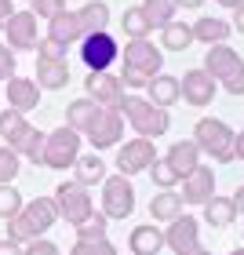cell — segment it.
<instances>
[{
  "instance_id": "603a6c76",
  "label": "cell",
  "mask_w": 244,
  "mask_h": 255,
  "mask_svg": "<svg viewBox=\"0 0 244 255\" xmlns=\"http://www.w3.org/2000/svg\"><path fill=\"white\" fill-rule=\"evenodd\" d=\"M77 26H80V37H88V33H106V26H110V4L88 0V4L77 11Z\"/></svg>"
},
{
  "instance_id": "ee69618b",
  "label": "cell",
  "mask_w": 244,
  "mask_h": 255,
  "mask_svg": "<svg viewBox=\"0 0 244 255\" xmlns=\"http://www.w3.org/2000/svg\"><path fill=\"white\" fill-rule=\"evenodd\" d=\"M15 15V4H11V0H0V29L7 26V18Z\"/></svg>"
},
{
  "instance_id": "816d5d0a",
  "label": "cell",
  "mask_w": 244,
  "mask_h": 255,
  "mask_svg": "<svg viewBox=\"0 0 244 255\" xmlns=\"http://www.w3.org/2000/svg\"><path fill=\"white\" fill-rule=\"evenodd\" d=\"M190 255H212V252H208V248H197V252H190Z\"/></svg>"
},
{
  "instance_id": "8d00e7d4",
  "label": "cell",
  "mask_w": 244,
  "mask_h": 255,
  "mask_svg": "<svg viewBox=\"0 0 244 255\" xmlns=\"http://www.w3.org/2000/svg\"><path fill=\"white\" fill-rule=\"evenodd\" d=\"M26 124H29V121H26V113H18V110H11V106H7V110H0V135H4L7 142H11V138H15Z\"/></svg>"
},
{
  "instance_id": "9a60e30c",
  "label": "cell",
  "mask_w": 244,
  "mask_h": 255,
  "mask_svg": "<svg viewBox=\"0 0 244 255\" xmlns=\"http://www.w3.org/2000/svg\"><path fill=\"white\" fill-rule=\"evenodd\" d=\"M179 88H182V99L190 102V106H208V102L215 99V91H219V84L212 80V73L201 69V66L190 69V73H182Z\"/></svg>"
},
{
  "instance_id": "e575fe53",
  "label": "cell",
  "mask_w": 244,
  "mask_h": 255,
  "mask_svg": "<svg viewBox=\"0 0 244 255\" xmlns=\"http://www.w3.org/2000/svg\"><path fill=\"white\" fill-rule=\"evenodd\" d=\"M69 255H117V245L110 237H95V241H77Z\"/></svg>"
},
{
  "instance_id": "e0dca14e",
  "label": "cell",
  "mask_w": 244,
  "mask_h": 255,
  "mask_svg": "<svg viewBox=\"0 0 244 255\" xmlns=\"http://www.w3.org/2000/svg\"><path fill=\"white\" fill-rule=\"evenodd\" d=\"M4 84H7V106L11 110H18V113L37 110L40 88H37V80H33V77H11V80H4Z\"/></svg>"
},
{
  "instance_id": "52a82bcc",
  "label": "cell",
  "mask_w": 244,
  "mask_h": 255,
  "mask_svg": "<svg viewBox=\"0 0 244 255\" xmlns=\"http://www.w3.org/2000/svg\"><path fill=\"white\" fill-rule=\"evenodd\" d=\"M55 208H59V219H66L73 230L95 212L88 186H80V182H62V186H55Z\"/></svg>"
},
{
  "instance_id": "2e32d148",
  "label": "cell",
  "mask_w": 244,
  "mask_h": 255,
  "mask_svg": "<svg viewBox=\"0 0 244 255\" xmlns=\"http://www.w3.org/2000/svg\"><path fill=\"white\" fill-rule=\"evenodd\" d=\"M241 66H244V59L230 48V44H212V48L204 51V66H201V69L212 73L215 84H223V80L234 73V69H241Z\"/></svg>"
},
{
  "instance_id": "cb8c5ba5",
  "label": "cell",
  "mask_w": 244,
  "mask_h": 255,
  "mask_svg": "<svg viewBox=\"0 0 244 255\" xmlns=\"http://www.w3.org/2000/svg\"><path fill=\"white\" fill-rule=\"evenodd\" d=\"M73 171H77L73 182H80V186H99V182L106 179V160L91 149V153H80L73 160Z\"/></svg>"
},
{
  "instance_id": "f907efd6",
  "label": "cell",
  "mask_w": 244,
  "mask_h": 255,
  "mask_svg": "<svg viewBox=\"0 0 244 255\" xmlns=\"http://www.w3.org/2000/svg\"><path fill=\"white\" fill-rule=\"evenodd\" d=\"M215 4H219V7H230V11H234V7H241V4H244V0H215Z\"/></svg>"
},
{
  "instance_id": "f35d334b",
  "label": "cell",
  "mask_w": 244,
  "mask_h": 255,
  "mask_svg": "<svg viewBox=\"0 0 244 255\" xmlns=\"http://www.w3.org/2000/svg\"><path fill=\"white\" fill-rule=\"evenodd\" d=\"M18 168H22V157L4 142V146H0V182H15Z\"/></svg>"
},
{
  "instance_id": "ba28073f",
  "label": "cell",
  "mask_w": 244,
  "mask_h": 255,
  "mask_svg": "<svg viewBox=\"0 0 244 255\" xmlns=\"http://www.w3.org/2000/svg\"><path fill=\"white\" fill-rule=\"evenodd\" d=\"M84 135H88V142H91L95 153L121 146V138H124V113H121V106H102L99 117L91 121V128Z\"/></svg>"
},
{
  "instance_id": "bcb514c9",
  "label": "cell",
  "mask_w": 244,
  "mask_h": 255,
  "mask_svg": "<svg viewBox=\"0 0 244 255\" xmlns=\"http://www.w3.org/2000/svg\"><path fill=\"white\" fill-rule=\"evenodd\" d=\"M230 26H234L241 37H244V4H241V7H234V22H230Z\"/></svg>"
},
{
  "instance_id": "1f68e13d",
  "label": "cell",
  "mask_w": 244,
  "mask_h": 255,
  "mask_svg": "<svg viewBox=\"0 0 244 255\" xmlns=\"http://www.w3.org/2000/svg\"><path fill=\"white\" fill-rule=\"evenodd\" d=\"M146 11V18H149V26L153 29H164L168 22H175V0H142V4H138Z\"/></svg>"
},
{
  "instance_id": "74e56055",
  "label": "cell",
  "mask_w": 244,
  "mask_h": 255,
  "mask_svg": "<svg viewBox=\"0 0 244 255\" xmlns=\"http://www.w3.org/2000/svg\"><path fill=\"white\" fill-rule=\"evenodd\" d=\"M146 171L153 175V186H160V190H171V186H179V175L168 168V160H164V157H157V160H153V164H149Z\"/></svg>"
},
{
  "instance_id": "7dc6e473",
  "label": "cell",
  "mask_w": 244,
  "mask_h": 255,
  "mask_svg": "<svg viewBox=\"0 0 244 255\" xmlns=\"http://www.w3.org/2000/svg\"><path fill=\"white\" fill-rule=\"evenodd\" d=\"M234 160H244V131L234 135Z\"/></svg>"
},
{
  "instance_id": "d6986e66",
  "label": "cell",
  "mask_w": 244,
  "mask_h": 255,
  "mask_svg": "<svg viewBox=\"0 0 244 255\" xmlns=\"http://www.w3.org/2000/svg\"><path fill=\"white\" fill-rule=\"evenodd\" d=\"M146 99L153 102V106H160V110H168V106H175V102H182L179 77H171V73H157V77L146 84Z\"/></svg>"
},
{
  "instance_id": "3957f363",
  "label": "cell",
  "mask_w": 244,
  "mask_h": 255,
  "mask_svg": "<svg viewBox=\"0 0 244 255\" xmlns=\"http://www.w3.org/2000/svg\"><path fill=\"white\" fill-rule=\"evenodd\" d=\"M121 113H124L127 128H135V135H142V138H160L171 128L168 110L153 106V102L142 99V95H124L121 99Z\"/></svg>"
},
{
  "instance_id": "836d02e7",
  "label": "cell",
  "mask_w": 244,
  "mask_h": 255,
  "mask_svg": "<svg viewBox=\"0 0 244 255\" xmlns=\"http://www.w3.org/2000/svg\"><path fill=\"white\" fill-rule=\"evenodd\" d=\"M33 51H37V59H44V62H69V48L59 44V40H51V37H40Z\"/></svg>"
},
{
  "instance_id": "4316f807",
  "label": "cell",
  "mask_w": 244,
  "mask_h": 255,
  "mask_svg": "<svg viewBox=\"0 0 244 255\" xmlns=\"http://www.w3.org/2000/svg\"><path fill=\"white\" fill-rule=\"evenodd\" d=\"M48 37L59 40V44H80V26H77V11H59L55 18H48Z\"/></svg>"
},
{
  "instance_id": "ffe728a7",
  "label": "cell",
  "mask_w": 244,
  "mask_h": 255,
  "mask_svg": "<svg viewBox=\"0 0 244 255\" xmlns=\"http://www.w3.org/2000/svg\"><path fill=\"white\" fill-rule=\"evenodd\" d=\"M7 146L15 149L18 157H26L29 164H37V168L44 164V131H40V128L26 124V128H22V131H18V135L7 142Z\"/></svg>"
},
{
  "instance_id": "5bb4252c",
  "label": "cell",
  "mask_w": 244,
  "mask_h": 255,
  "mask_svg": "<svg viewBox=\"0 0 244 255\" xmlns=\"http://www.w3.org/2000/svg\"><path fill=\"white\" fill-rule=\"evenodd\" d=\"M179 186H182V193H179L182 204H204V201L215 197V171L208 164H197L190 175L179 179Z\"/></svg>"
},
{
  "instance_id": "60d3db41",
  "label": "cell",
  "mask_w": 244,
  "mask_h": 255,
  "mask_svg": "<svg viewBox=\"0 0 244 255\" xmlns=\"http://www.w3.org/2000/svg\"><path fill=\"white\" fill-rule=\"evenodd\" d=\"M22 255H59V245L48 241V237H37L29 245H22Z\"/></svg>"
},
{
  "instance_id": "ab89813d",
  "label": "cell",
  "mask_w": 244,
  "mask_h": 255,
  "mask_svg": "<svg viewBox=\"0 0 244 255\" xmlns=\"http://www.w3.org/2000/svg\"><path fill=\"white\" fill-rule=\"evenodd\" d=\"M29 11L37 18H55L59 11H66V0H29Z\"/></svg>"
},
{
  "instance_id": "681fc988",
  "label": "cell",
  "mask_w": 244,
  "mask_h": 255,
  "mask_svg": "<svg viewBox=\"0 0 244 255\" xmlns=\"http://www.w3.org/2000/svg\"><path fill=\"white\" fill-rule=\"evenodd\" d=\"M204 0H175V7H186V11H193V7H201Z\"/></svg>"
},
{
  "instance_id": "9c48e42d",
  "label": "cell",
  "mask_w": 244,
  "mask_h": 255,
  "mask_svg": "<svg viewBox=\"0 0 244 255\" xmlns=\"http://www.w3.org/2000/svg\"><path fill=\"white\" fill-rule=\"evenodd\" d=\"M80 62L88 69H110L113 62L121 59V44L110 37V33H88L80 37Z\"/></svg>"
},
{
  "instance_id": "44dd1931",
  "label": "cell",
  "mask_w": 244,
  "mask_h": 255,
  "mask_svg": "<svg viewBox=\"0 0 244 255\" xmlns=\"http://www.w3.org/2000/svg\"><path fill=\"white\" fill-rule=\"evenodd\" d=\"M190 29H193V40H204L208 48H212V44H226V40H230V33H234V26H230L226 18H219V15H204V18H197Z\"/></svg>"
},
{
  "instance_id": "7bdbcfd3",
  "label": "cell",
  "mask_w": 244,
  "mask_h": 255,
  "mask_svg": "<svg viewBox=\"0 0 244 255\" xmlns=\"http://www.w3.org/2000/svg\"><path fill=\"white\" fill-rule=\"evenodd\" d=\"M223 88L230 91V95H244V66H241V69H234V73L223 80Z\"/></svg>"
},
{
  "instance_id": "f546056e",
  "label": "cell",
  "mask_w": 244,
  "mask_h": 255,
  "mask_svg": "<svg viewBox=\"0 0 244 255\" xmlns=\"http://www.w3.org/2000/svg\"><path fill=\"white\" fill-rule=\"evenodd\" d=\"M121 29L127 33V40H146L149 33H153V26H149V18H146V11H142V7H124V15H121Z\"/></svg>"
},
{
  "instance_id": "7c38bea8",
  "label": "cell",
  "mask_w": 244,
  "mask_h": 255,
  "mask_svg": "<svg viewBox=\"0 0 244 255\" xmlns=\"http://www.w3.org/2000/svg\"><path fill=\"white\" fill-rule=\"evenodd\" d=\"M84 91H88V99L99 102V106H121V99H124L121 77L110 73V69H91L84 77Z\"/></svg>"
},
{
  "instance_id": "ac0fdd59",
  "label": "cell",
  "mask_w": 244,
  "mask_h": 255,
  "mask_svg": "<svg viewBox=\"0 0 244 255\" xmlns=\"http://www.w3.org/2000/svg\"><path fill=\"white\" fill-rule=\"evenodd\" d=\"M164 160H168V168L182 179V175H190V171L201 164V149H197L193 138H179V142H171V146H168Z\"/></svg>"
},
{
  "instance_id": "d4e9b609",
  "label": "cell",
  "mask_w": 244,
  "mask_h": 255,
  "mask_svg": "<svg viewBox=\"0 0 244 255\" xmlns=\"http://www.w3.org/2000/svg\"><path fill=\"white\" fill-rule=\"evenodd\" d=\"M99 110H102V106H99L95 99H73V102L66 106V128H73L77 135H84L88 128H91V121L99 117Z\"/></svg>"
},
{
  "instance_id": "83f0119b",
  "label": "cell",
  "mask_w": 244,
  "mask_h": 255,
  "mask_svg": "<svg viewBox=\"0 0 244 255\" xmlns=\"http://www.w3.org/2000/svg\"><path fill=\"white\" fill-rule=\"evenodd\" d=\"M204 223L208 226H215V230H226L230 223L237 219V204H234V197H212V201H204Z\"/></svg>"
},
{
  "instance_id": "4dcf8cb0",
  "label": "cell",
  "mask_w": 244,
  "mask_h": 255,
  "mask_svg": "<svg viewBox=\"0 0 244 255\" xmlns=\"http://www.w3.org/2000/svg\"><path fill=\"white\" fill-rule=\"evenodd\" d=\"M160 44H164V51H186L193 44V29L186 22H168L160 29Z\"/></svg>"
},
{
  "instance_id": "4fadbf2b",
  "label": "cell",
  "mask_w": 244,
  "mask_h": 255,
  "mask_svg": "<svg viewBox=\"0 0 244 255\" xmlns=\"http://www.w3.org/2000/svg\"><path fill=\"white\" fill-rule=\"evenodd\" d=\"M0 33H7V48L11 51H33V48H37V40H40L37 15H33V11H15Z\"/></svg>"
},
{
  "instance_id": "6da1fadb",
  "label": "cell",
  "mask_w": 244,
  "mask_h": 255,
  "mask_svg": "<svg viewBox=\"0 0 244 255\" xmlns=\"http://www.w3.org/2000/svg\"><path fill=\"white\" fill-rule=\"evenodd\" d=\"M121 59H124V66H121L117 77H121V84L131 88V91L146 88L149 80L164 69V51H160L153 40H127Z\"/></svg>"
},
{
  "instance_id": "f5cc1de1",
  "label": "cell",
  "mask_w": 244,
  "mask_h": 255,
  "mask_svg": "<svg viewBox=\"0 0 244 255\" xmlns=\"http://www.w3.org/2000/svg\"><path fill=\"white\" fill-rule=\"evenodd\" d=\"M230 255H244V248H234V252H230Z\"/></svg>"
},
{
  "instance_id": "8992f818",
  "label": "cell",
  "mask_w": 244,
  "mask_h": 255,
  "mask_svg": "<svg viewBox=\"0 0 244 255\" xmlns=\"http://www.w3.org/2000/svg\"><path fill=\"white\" fill-rule=\"evenodd\" d=\"M102 186V215L106 219H127L135 212V186L127 175H106L99 182Z\"/></svg>"
},
{
  "instance_id": "5b68a950",
  "label": "cell",
  "mask_w": 244,
  "mask_h": 255,
  "mask_svg": "<svg viewBox=\"0 0 244 255\" xmlns=\"http://www.w3.org/2000/svg\"><path fill=\"white\" fill-rule=\"evenodd\" d=\"M80 157V135L73 128H55L51 135H44V168H55V171H66L73 168V160Z\"/></svg>"
},
{
  "instance_id": "f6af8a7d",
  "label": "cell",
  "mask_w": 244,
  "mask_h": 255,
  "mask_svg": "<svg viewBox=\"0 0 244 255\" xmlns=\"http://www.w3.org/2000/svg\"><path fill=\"white\" fill-rule=\"evenodd\" d=\"M0 255H22V245H15V241H0Z\"/></svg>"
},
{
  "instance_id": "8fae6325",
  "label": "cell",
  "mask_w": 244,
  "mask_h": 255,
  "mask_svg": "<svg viewBox=\"0 0 244 255\" xmlns=\"http://www.w3.org/2000/svg\"><path fill=\"white\" fill-rule=\"evenodd\" d=\"M157 160V149H153V138H142V135H135V138H127V142L121 146V153H117V171L121 175H138V171H146L149 164Z\"/></svg>"
},
{
  "instance_id": "f1b7e54d",
  "label": "cell",
  "mask_w": 244,
  "mask_h": 255,
  "mask_svg": "<svg viewBox=\"0 0 244 255\" xmlns=\"http://www.w3.org/2000/svg\"><path fill=\"white\" fill-rule=\"evenodd\" d=\"M149 215H153V223H171L175 215H182V197L175 190H160L149 197Z\"/></svg>"
},
{
  "instance_id": "277c9868",
  "label": "cell",
  "mask_w": 244,
  "mask_h": 255,
  "mask_svg": "<svg viewBox=\"0 0 244 255\" xmlns=\"http://www.w3.org/2000/svg\"><path fill=\"white\" fill-rule=\"evenodd\" d=\"M234 128H230L226 121H219V117H204V121H197L193 128V142L201 153H208L212 160H219V164H230L234 160Z\"/></svg>"
},
{
  "instance_id": "d590c367",
  "label": "cell",
  "mask_w": 244,
  "mask_h": 255,
  "mask_svg": "<svg viewBox=\"0 0 244 255\" xmlns=\"http://www.w3.org/2000/svg\"><path fill=\"white\" fill-rule=\"evenodd\" d=\"M22 193L11 186V182H0V219H11V215H18L22 212Z\"/></svg>"
},
{
  "instance_id": "7402d4cb",
  "label": "cell",
  "mask_w": 244,
  "mask_h": 255,
  "mask_svg": "<svg viewBox=\"0 0 244 255\" xmlns=\"http://www.w3.org/2000/svg\"><path fill=\"white\" fill-rule=\"evenodd\" d=\"M127 248L135 255H157L164 248V230H157V223H142L131 230V237H127Z\"/></svg>"
},
{
  "instance_id": "484cf974",
  "label": "cell",
  "mask_w": 244,
  "mask_h": 255,
  "mask_svg": "<svg viewBox=\"0 0 244 255\" xmlns=\"http://www.w3.org/2000/svg\"><path fill=\"white\" fill-rule=\"evenodd\" d=\"M37 88L40 91H62L69 84V62H44L37 59Z\"/></svg>"
},
{
  "instance_id": "30bf717a",
  "label": "cell",
  "mask_w": 244,
  "mask_h": 255,
  "mask_svg": "<svg viewBox=\"0 0 244 255\" xmlns=\"http://www.w3.org/2000/svg\"><path fill=\"white\" fill-rule=\"evenodd\" d=\"M164 248H171L175 255H190L201 248V223H197V215H175L164 230Z\"/></svg>"
},
{
  "instance_id": "c3c4849f",
  "label": "cell",
  "mask_w": 244,
  "mask_h": 255,
  "mask_svg": "<svg viewBox=\"0 0 244 255\" xmlns=\"http://www.w3.org/2000/svg\"><path fill=\"white\" fill-rule=\"evenodd\" d=\"M234 204H237V215H244V182H241L237 193H234Z\"/></svg>"
},
{
  "instance_id": "d6a6232c",
  "label": "cell",
  "mask_w": 244,
  "mask_h": 255,
  "mask_svg": "<svg viewBox=\"0 0 244 255\" xmlns=\"http://www.w3.org/2000/svg\"><path fill=\"white\" fill-rule=\"evenodd\" d=\"M106 226H110V219L102 215V212H91L84 223L77 226V241H95V237H106Z\"/></svg>"
},
{
  "instance_id": "b9f144b4",
  "label": "cell",
  "mask_w": 244,
  "mask_h": 255,
  "mask_svg": "<svg viewBox=\"0 0 244 255\" xmlns=\"http://www.w3.org/2000/svg\"><path fill=\"white\" fill-rule=\"evenodd\" d=\"M15 51L7 48V44H0V84H4V80H11L15 77Z\"/></svg>"
},
{
  "instance_id": "7a4b0ae2",
  "label": "cell",
  "mask_w": 244,
  "mask_h": 255,
  "mask_svg": "<svg viewBox=\"0 0 244 255\" xmlns=\"http://www.w3.org/2000/svg\"><path fill=\"white\" fill-rule=\"evenodd\" d=\"M55 223H59L55 197H33V201L22 204L18 215L7 219V241H15V245H29V241L44 237Z\"/></svg>"
}]
</instances>
